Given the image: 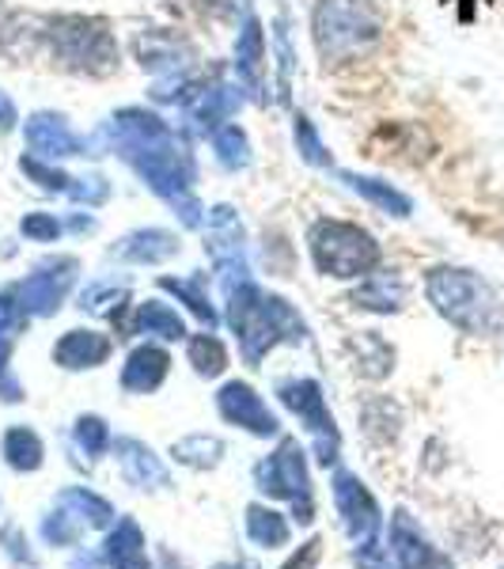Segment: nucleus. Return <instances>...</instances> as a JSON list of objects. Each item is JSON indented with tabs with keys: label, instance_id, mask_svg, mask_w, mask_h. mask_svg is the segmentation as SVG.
Segmentation results:
<instances>
[{
	"label": "nucleus",
	"instance_id": "obj_1",
	"mask_svg": "<svg viewBox=\"0 0 504 569\" xmlns=\"http://www.w3.org/2000/svg\"><path fill=\"white\" fill-rule=\"evenodd\" d=\"M228 319H232L235 335H240L243 357L251 365L262 361V353L270 346H278L281 338H300L304 323L281 297H262L251 281H240L228 289Z\"/></svg>",
	"mask_w": 504,
	"mask_h": 569
},
{
	"label": "nucleus",
	"instance_id": "obj_2",
	"mask_svg": "<svg viewBox=\"0 0 504 569\" xmlns=\"http://www.w3.org/2000/svg\"><path fill=\"white\" fill-rule=\"evenodd\" d=\"M425 292L440 316L460 330H466V335H482V330H490L501 316L497 292L471 270L440 266V270H433L425 278Z\"/></svg>",
	"mask_w": 504,
	"mask_h": 569
},
{
	"label": "nucleus",
	"instance_id": "obj_3",
	"mask_svg": "<svg viewBox=\"0 0 504 569\" xmlns=\"http://www.w3.org/2000/svg\"><path fill=\"white\" fill-rule=\"evenodd\" d=\"M311 251H315L319 270L334 273V278H361V273H369L380 262V247H375L372 236L361 232L356 224H345V220L315 224Z\"/></svg>",
	"mask_w": 504,
	"mask_h": 569
},
{
	"label": "nucleus",
	"instance_id": "obj_4",
	"mask_svg": "<svg viewBox=\"0 0 504 569\" xmlns=\"http://www.w3.org/2000/svg\"><path fill=\"white\" fill-rule=\"evenodd\" d=\"M380 23L361 0H323L315 8V42L323 58H345L375 42Z\"/></svg>",
	"mask_w": 504,
	"mask_h": 569
},
{
	"label": "nucleus",
	"instance_id": "obj_5",
	"mask_svg": "<svg viewBox=\"0 0 504 569\" xmlns=\"http://www.w3.org/2000/svg\"><path fill=\"white\" fill-rule=\"evenodd\" d=\"M254 479H259V490L273 493V498H292L300 509V520H311V482L296 440H285L270 460L254 467Z\"/></svg>",
	"mask_w": 504,
	"mask_h": 569
},
{
	"label": "nucleus",
	"instance_id": "obj_6",
	"mask_svg": "<svg viewBox=\"0 0 504 569\" xmlns=\"http://www.w3.org/2000/svg\"><path fill=\"white\" fill-rule=\"evenodd\" d=\"M281 399H285V407H292L300 418L308 421L311 437H315L319 463L334 460L337 456V429H334V418L326 415V402H323L319 383L315 380H289V383H281Z\"/></svg>",
	"mask_w": 504,
	"mask_h": 569
},
{
	"label": "nucleus",
	"instance_id": "obj_7",
	"mask_svg": "<svg viewBox=\"0 0 504 569\" xmlns=\"http://www.w3.org/2000/svg\"><path fill=\"white\" fill-rule=\"evenodd\" d=\"M72 278H77V259H53L39 266V270L20 284V305L27 316H50V311H58Z\"/></svg>",
	"mask_w": 504,
	"mask_h": 569
},
{
	"label": "nucleus",
	"instance_id": "obj_8",
	"mask_svg": "<svg viewBox=\"0 0 504 569\" xmlns=\"http://www.w3.org/2000/svg\"><path fill=\"white\" fill-rule=\"evenodd\" d=\"M61 53L72 61V66H84L95 72H107L114 66V46H110V34L99 23L88 20H65L58 31Z\"/></svg>",
	"mask_w": 504,
	"mask_h": 569
},
{
	"label": "nucleus",
	"instance_id": "obj_9",
	"mask_svg": "<svg viewBox=\"0 0 504 569\" xmlns=\"http://www.w3.org/2000/svg\"><path fill=\"white\" fill-rule=\"evenodd\" d=\"M334 501H337V512L345 520V531L356 539V543H372L375 531H380V509H375L372 493L364 490L353 475H337L334 479Z\"/></svg>",
	"mask_w": 504,
	"mask_h": 569
},
{
	"label": "nucleus",
	"instance_id": "obj_10",
	"mask_svg": "<svg viewBox=\"0 0 504 569\" xmlns=\"http://www.w3.org/2000/svg\"><path fill=\"white\" fill-rule=\"evenodd\" d=\"M216 402H220V415L228 421H235V426L251 429V433H259V437L278 433V418L270 415V407H265L246 383H228V388L216 395Z\"/></svg>",
	"mask_w": 504,
	"mask_h": 569
},
{
	"label": "nucleus",
	"instance_id": "obj_11",
	"mask_svg": "<svg viewBox=\"0 0 504 569\" xmlns=\"http://www.w3.org/2000/svg\"><path fill=\"white\" fill-rule=\"evenodd\" d=\"M27 144L39 156H46V160L80 152V137L72 133L65 118H58V114H34L31 122H27Z\"/></svg>",
	"mask_w": 504,
	"mask_h": 569
},
{
	"label": "nucleus",
	"instance_id": "obj_12",
	"mask_svg": "<svg viewBox=\"0 0 504 569\" xmlns=\"http://www.w3.org/2000/svg\"><path fill=\"white\" fill-rule=\"evenodd\" d=\"M53 357H58V365H65V369H91V365H103L110 357V338L95 335V330H69L58 342Z\"/></svg>",
	"mask_w": 504,
	"mask_h": 569
},
{
	"label": "nucleus",
	"instance_id": "obj_13",
	"mask_svg": "<svg viewBox=\"0 0 504 569\" xmlns=\"http://www.w3.org/2000/svg\"><path fill=\"white\" fill-rule=\"evenodd\" d=\"M118 460H122L125 479L133 486H168V467L160 463V456L152 448H144L141 440H118Z\"/></svg>",
	"mask_w": 504,
	"mask_h": 569
},
{
	"label": "nucleus",
	"instance_id": "obj_14",
	"mask_svg": "<svg viewBox=\"0 0 504 569\" xmlns=\"http://www.w3.org/2000/svg\"><path fill=\"white\" fill-rule=\"evenodd\" d=\"M168 365L171 361L160 346H141V350H133L130 361H125L122 383L130 391H152V388H160V380L168 376Z\"/></svg>",
	"mask_w": 504,
	"mask_h": 569
},
{
	"label": "nucleus",
	"instance_id": "obj_15",
	"mask_svg": "<svg viewBox=\"0 0 504 569\" xmlns=\"http://www.w3.org/2000/svg\"><path fill=\"white\" fill-rule=\"evenodd\" d=\"M107 562L114 569H149L144 536L133 520H118V531L107 539Z\"/></svg>",
	"mask_w": 504,
	"mask_h": 569
},
{
	"label": "nucleus",
	"instance_id": "obj_16",
	"mask_svg": "<svg viewBox=\"0 0 504 569\" xmlns=\"http://www.w3.org/2000/svg\"><path fill=\"white\" fill-rule=\"evenodd\" d=\"M179 251L175 236L160 232V228H149V232H133L125 236L122 247H118V259H130V262H163Z\"/></svg>",
	"mask_w": 504,
	"mask_h": 569
},
{
	"label": "nucleus",
	"instance_id": "obj_17",
	"mask_svg": "<svg viewBox=\"0 0 504 569\" xmlns=\"http://www.w3.org/2000/svg\"><path fill=\"white\" fill-rule=\"evenodd\" d=\"M262 61H265V39L259 20H251L240 34V50H235V69L246 80L251 91H262Z\"/></svg>",
	"mask_w": 504,
	"mask_h": 569
},
{
	"label": "nucleus",
	"instance_id": "obj_18",
	"mask_svg": "<svg viewBox=\"0 0 504 569\" xmlns=\"http://www.w3.org/2000/svg\"><path fill=\"white\" fill-rule=\"evenodd\" d=\"M356 305L361 308H372V311H399L402 300H406V284L391 273H372L369 281L356 289Z\"/></svg>",
	"mask_w": 504,
	"mask_h": 569
},
{
	"label": "nucleus",
	"instance_id": "obj_19",
	"mask_svg": "<svg viewBox=\"0 0 504 569\" xmlns=\"http://www.w3.org/2000/svg\"><path fill=\"white\" fill-rule=\"evenodd\" d=\"M246 536L259 547H281V543H289V525L281 512L251 505V509H246Z\"/></svg>",
	"mask_w": 504,
	"mask_h": 569
},
{
	"label": "nucleus",
	"instance_id": "obj_20",
	"mask_svg": "<svg viewBox=\"0 0 504 569\" xmlns=\"http://www.w3.org/2000/svg\"><path fill=\"white\" fill-rule=\"evenodd\" d=\"M61 509H69L72 517L80 520V525H91V528H103L114 520V509L103 501V498H95V493H88V490H65L58 498Z\"/></svg>",
	"mask_w": 504,
	"mask_h": 569
},
{
	"label": "nucleus",
	"instance_id": "obj_21",
	"mask_svg": "<svg viewBox=\"0 0 504 569\" xmlns=\"http://www.w3.org/2000/svg\"><path fill=\"white\" fill-rule=\"evenodd\" d=\"M4 460L16 467V471H34L42 463V440L31 433V429H8L4 437Z\"/></svg>",
	"mask_w": 504,
	"mask_h": 569
},
{
	"label": "nucleus",
	"instance_id": "obj_22",
	"mask_svg": "<svg viewBox=\"0 0 504 569\" xmlns=\"http://www.w3.org/2000/svg\"><path fill=\"white\" fill-rule=\"evenodd\" d=\"M345 182L356 190V194H364L369 201H375L380 209H387V213L395 217H410V198L399 194L395 187H387V182H375V179H361V176H345Z\"/></svg>",
	"mask_w": 504,
	"mask_h": 569
},
{
	"label": "nucleus",
	"instance_id": "obj_23",
	"mask_svg": "<svg viewBox=\"0 0 504 569\" xmlns=\"http://www.w3.org/2000/svg\"><path fill=\"white\" fill-rule=\"evenodd\" d=\"M137 330H149V335L171 338V342L187 335L179 311H171L168 305H141V311H137Z\"/></svg>",
	"mask_w": 504,
	"mask_h": 569
},
{
	"label": "nucleus",
	"instance_id": "obj_24",
	"mask_svg": "<svg viewBox=\"0 0 504 569\" xmlns=\"http://www.w3.org/2000/svg\"><path fill=\"white\" fill-rule=\"evenodd\" d=\"M235 107H240V96H235L232 88H209V91H201L194 118L201 126H220Z\"/></svg>",
	"mask_w": 504,
	"mask_h": 569
},
{
	"label": "nucleus",
	"instance_id": "obj_25",
	"mask_svg": "<svg viewBox=\"0 0 504 569\" xmlns=\"http://www.w3.org/2000/svg\"><path fill=\"white\" fill-rule=\"evenodd\" d=\"M190 365H194L201 376H220L228 365V353L213 335H201L190 342Z\"/></svg>",
	"mask_w": 504,
	"mask_h": 569
},
{
	"label": "nucleus",
	"instance_id": "obj_26",
	"mask_svg": "<svg viewBox=\"0 0 504 569\" xmlns=\"http://www.w3.org/2000/svg\"><path fill=\"white\" fill-rule=\"evenodd\" d=\"M160 284H163L168 292H175V297L187 300V305L194 308V316L201 319V323H209V327L216 323V311H213V305H209L205 292H201V281H175V278H163Z\"/></svg>",
	"mask_w": 504,
	"mask_h": 569
},
{
	"label": "nucleus",
	"instance_id": "obj_27",
	"mask_svg": "<svg viewBox=\"0 0 504 569\" xmlns=\"http://www.w3.org/2000/svg\"><path fill=\"white\" fill-rule=\"evenodd\" d=\"M175 456L190 467H213L220 460V440L216 437H187L175 445Z\"/></svg>",
	"mask_w": 504,
	"mask_h": 569
},
{
	"label": "nucleus",
	"instance_id": "obj_28",
	"mask_svg": "<svg viewBox=\"0 0 504 569\" xmlns=\"http://www.w3.org/2000/svg\"><path fill=\"white\" fill-rule=\"evenodd\" d=\"M80 528H84V525H80V520L72 517L69 509H61V505H58V512H53V517L42 525V536L50 539V543H58V547H61V543H77V539H80Z\"/></svg>",
	"mask_w": 504,
	"mask_h": 569
},
{
	"label": "nucleus",
	"instance_id": "obj_29",
	"mask_svg": "<svg viewBox=\"0 0 504 569\" xmlns=\"http://www.w3.org/2000/svg\"><path fill=\"white\" fill-rule=\"evenodd\" d=\"M216 152L228 168H243L246 163V137L235 130V126H224V130L216 133Z\"/></svg>",
	"mask_w": 504,
	"mask_h": 569
},
{
	"label": "nucleus",
	"instance_id": "obj_30",
	"mask_svg": "<svg viewBox=\"0 0 504 569\" xmlns=\"http://www.w3.org/2000/svg\"><path fill=\"white\" fill-rule=\"evenodd\" d=\"M114 305H125V289L118 284H91V289L80 297V308L84 311H114Z\"/></svg>",
	"mask_w": 504,
	"mask_h": 569
},
{
	"label": "nucleus",
	"instance_id": "obj_31",
	"mask_svg": "<svg viewBox=\"0 0 504 569\" xmlns=\"http://www.w3.org/2000/svg\"><path fill=\"white\" fill-rule=\"evenodd\" d=\"M77 440H80V448H84L88 456H99L110 445V433H107V426L99 418H80L77 421Z\"/></svg>",
	"mask_w": 504,
	"mask_h": 569
},
{
	"label": "nucleus",
	"instance_id": "obj_32",
	"mask_svg": "<svg viewBox=\"0 0 504 569\" xmlns=\"http://www.w3.org/2000/svg\"><path fill=\"white\" fill-rule=\"evenodd\" d=\"M20 168L27 171L31 179H39L46 190H69L72 187V179L65 176V171H58V168H46L42 160H34V156H23V163Z\"/></svg>",
	"mask_w": 504,
	"mask_h": 569
},
{
	"label": "nucleus",
	"instance_id": "obj_33",
	"mask_svg": "<svg viewBox=\"0 0 504 569\" xmlns=\"http://www.w3.org/2000/svg\"><path fill=\"white\" fill-rule=\"evenodd\" d=\"M296 144H300V152H304V160L330 163V156L323 152V144H319V137H315V130H311L308 118H296Z\"/></svg>",
	"mask_w": 504,
	"mask_h": 569
},
{
	"label": "nucleus",
	"instance_id": "obj_34",
	"mask_svg": "<svg viewBox=\"0 0 504 569\" xmlns=\"http://www.w3.org/2000/svg\"><path fill=\"white\" fill-rule=\"evenodd\" d=\"M23 236H31V240H58L61 224H58V217L31 213V217H23Z\"/></svg>",
	"mask_w": 504,
	"mask_h": 569
},
{
	"label": "nucleus",
	"instance_id": "obj_35",
	"mask_svg": "<svg viewBox=\"0 0 504 569\" xmlns=\"http://www.w3.org/2000/svg\"><path fill=\"white\" fill-rule=\"evenodd\" d=\"M69 194L77 201H91V206H99V201L107 198V182L103 179H72Z\"/></svg>",
	"mask_w": 504,
	"mask_h": 569
},
{
	"label": "nucleus",
	"instance_id": "obj_36",
	"mask_svg": "<svg viewBox=\"0 0 504 569\" xmlns=\"http://www.w3.org/2000/svg\"><path fill=\"white\" fill-rule=\"evenodd\" d=\"M319 555H323V543H319V539H311V543H308L304 550H300L296 558H289V566H285V569H315Z\"/></svg>",
	"mask_w": 504,
	"mask_h": 569
},
{
	"label": "nucleus",
	"instance_id": "obj_37",
	"mask_svg": "<svg viewBox=\"0 0 504 569\" xmlns=\"http://www.w3.org/2000/svg\"><path fill=\"white\" fill-rule=\"evenodd\" d=\"M16 126V107H12V99L0 91V130H12Z\"/></svg>",
	"mask_w": 504,
	"mask_h": 569
},
{
	"label": "nucleus",
	"instance_id": "obj_38",
	"mask_svg": "<svg viewBox=\"0 0 504 569\" xmlns=\"http://www.w3.org/2000/svg\"><path fill=\"white\" fill-rule=\"evenodd\" d=\"M72 569H103V562H99L95 555H80L77 562H72Z\"/></svg>",
	"mask_w": 504,
	"mask_h": 569
}]
</instances>
